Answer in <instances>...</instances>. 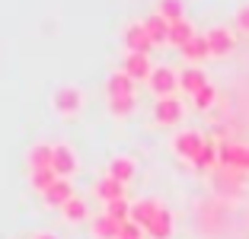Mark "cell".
I'll use <instances>...</instances> for the list:
<instances>
[{
	"label": "cell",
	"instance_id": "cell-1",
	"mask_svg": "<svg viewBox=\"0 0 249 239\" xmlns=\"http://www.w3.org/2000/svg\"><path fill=\"white\" fill-rule=\"evenodd\" d=\"M52 105H54V112H58L61 118L80 115V109H83V89H80V86H73V83H64V86L54 89Z\"/></svg>",
	"mask_w": 249,
	"mask_h": 239
},
{
	"label": "cell",
	"instance_id": "cell-2",
	"mask_svg": "<svg viewBox=\"0 0 249 239\" xmlns=\"http://www.w3.org/2000/svg\"><path fill=\"white\" fill-rule=\"evenodd\" d=\"M147 86H150V93H154L157 99H166V96H173L179 89V73L173 70V67L160 64V67H154V73H150V80H147Z\"/></svg>",
	"mask_w": 249,
	"mask_h": 239
},
{
	"label": "cell",
	"instance_id": "cell-3",
	"mask_svg": "<svg viewBox=\"0 0 249 239\" xmlns=\"http://www.w3.org/2000/svg\"><path fill=\"white\" fill-rule=\"evenodd\" d=\"M201 147H205V137H201L198 131H179L176 137H173V150H176V156L189 159V163H195V159H198Z\"/></svg>",
	"mask_w": 249,
	"mask_h": 239
},
{
	"label": "cell",
	"instance_id": "cell-4",
	"mask_svg": "<svg viewBox=\"0 0 249 239\" xmlns=\"http://www.w3.org/2000/svg\"><path fill=\"white\" fill-rule=\"evenodd\" d=\"M205 38H208V48H211V58H227L230 51L236 48V38H233V32H230L227 26H214V29H208Z\"/></svg>",
	"mask_w": 249,
	"mask_h": 239
},
{
	"label": "cell",
	"instance_id": "cell-5",
	"mask_svg": "<svg viewBox=\"0 0 249 239\" xmlns=\"http://www.w3.org/2000/svg\"><path fill=\"white\" fill-rule=\"evenodd\" d=\"M220 166L249 172V147H243V144H220Z\"/></svg>",
	"mask_w": 249,
	"mask_h": 239
},
{
	"label": "cell",
	"instance_id": "cell-6",
	"mask_svg": "<svg viewBox=\"0 0 249 239\" xmlns=\"http://www.w3.org/2000/svg\"><path fill=\"white\" fill-rule=\"evenodd\" d=\"M182 115H185V109H182V102H179L176 96L157 99V105H154L157 124H179V121H182Z\"/></svg>",
	"mask_w": 249,
	"mask_h": 239
},
{
	"label": "cell",
	"instance_id": "cell-7",
	"mask_svg": "<svg viewBox=\"0 0 249 239\" xmlns=\"http://www.w3.org/2000/svg\"><path fill=\"white\" fill-rule=\"evenodd\" d=\"M77 153H73V147L67 144H54V159H52V169L58 172V179H71L73 172H77Z\"/></svg>",
	"mask_w": 249,
	"mask_h": 239
},
{
	"label": "cell",
	"instance_id": "cell-8",
	"mask_svg": "<svg viewBox=\"0 0 249 239\" xmlns=\"http://www.w3.org/2000/svg\"><path fill=\"white\" fill-rule=\"evenodd\" d=\"M160 210H163V201H157V198H141V201H131V220L147 230V226L157 220Z\"/></svg>",
	"mask_w": 249,
	"mask_h": 239
},
{
	"label": "cell",
	"instance_id": "cell-9",
	"mask_svg": "<svg viewBox=\"0 0 249 239\" xmlns=\"http://www.w3.org/2000/svg\"><path fill=\"white\" fill-rule=\"evenodd\" d=\"M122 70L128 73V77L138 83V80H150V73H154V64H150V58L147 54H138V51H128L122 61Z\"/></svg>",
	"mask_w": 249,
	"mask_h": 239
},
{
	"label": "cell",
	"instance_id": "cell-10",
	"mask_svg": "<svg viewBox=\"0 0 249 239\" xmlns=\"http://www.w3.org/2000/svg\"><path fill=\"white\" fill-rule=\"evenodd\" d=\"M124 48H128V51H138V54H150L154 42H150V35H147L144 22H131V26L124 29Z\"/></svg>",
	"mask_w": 249,
	"mask_h": 239
},
{
	"label": "cell",
	"instance_id": "cell-11",
	"mask_svg": "<svg viewBox=\"0 0 249 239\" xmlns=\"http://www.w3.org/2000/svg\"><path fill=\"white\" fill-rule=\"evenodd\" d=\"M106 96H109V99L134 96V80L128 77L124 70H115V73H109V80H106Z\"/></svg>",
	"mask_w": 249,
	"mask_h": 239
},
{
	"label": "cell",
	"instance_id": "cell-12",
	"mask_svg": "<svg viewBox=\"0 0 249 239\" xmlns=\"http://www.w3.org/2000/svg\"><path fill=\"white\" fill-rule=\"evenodd\" d=\"M134 172H138V163H134L131 156H112L109 159V172L115 182H122V185H128V182L134 179Z\"/></svg>",
	"mask_w": 249,
	"mask_h": 239
},
{
	"label": "cell",
	"instance_id": "cell-13",
	"mask_svg": "<svg viewBox=\"0 0 249 239\" xmlns=\"http://www.w3.org/2000/svg\"><path fill=\"white\" fill-rule=\"evenodd\" d=\"M52 159H54V147H52V144H32V150L26 153L29 172H38V169H52Z\"/></svg>",
	"mask_w": 249,
	"mask_h": 239
},
{
	"label": "cell",
	"instance_id": "cell-14",
	"mask_svg": "<svg viewBox=\"0 0 249 239\" xmlns=\"http://www.w3.org/2000/svg\"><path fill=\"white\" fill-rule=\"evenodd\" d=\"M42 198H45V204H48V207H58V210H61V207H64V204L73 198V185H71V179H58V182H54V185L45 191Z\"/></svg>",
	"mask_w": 249,
	"mask_h": 239
},
{
	"label": "cell",
	"instance_id": "cell-15",
	"mask_svg": "<svg viewBox=\"0 0 249 239\" xmlns=\"http://www.w3.org/2000/svg\"><path fill=\"white\" fill-rule=\"evenodd\" d=\"M93 191H96V198L103 204H109V201H118V198H124V185L122 182H115L112 175H103V179L93 185Z\"/></svg>",
	"mask_w": 249,
	"mask_h": 239
},
{
	"label": "cell",
	"instance_id": "cell-16",
	"mask_svg": "<svg viewBox=\"0 0 249 239\" xmlns=\"http://www.w3.org/2000/svg\"><path fill=\"white\" fill-rule=\"evenodd\" d=\"M208 86V77L201 67H185L182 73H179V89H185L189 96H195L198 89H205Z\"/></svg>",
	"mask_w": 249,
	"mask_h": 239
},
{
	"label": "cell",
	"instance_id": "cell-17",
	"mask_svg": "<svg viewBox=\"0 0 249 239\" xmlns=\"http://www.w3.org/2000/svg\"><path fill=\"white\" fill-rule=\"evenodd\" d=\"M144 29H147V35H150V42H154V45H169V22L163 19L160 13L147 16Z\"/></svg>",
	"mask_w": 249,
	"mask_h": 239
},
{
	"label": "cell",
	"instance_id": "cell-18",
	"mask_svg": "<svg viewBox=\"0 0 249 239\" xmlns=\"http://www.w3.org/2000/svg\"><path fill=\"white\" fill-rule=\"evenodd\" d=\"M147 236L150 239H169L173 236V210L163 204V210L157 214V220L150 226H147Z\"/></svg>",
	"mask_w": 249,
	"mask_h": 239
},
{
	"label": "cell",
	"instance_id": "cell-19",
	"mask_svg": "<svg viewBox=\"0 0 249 239\" xmlns=\"http://www.w3.org/2000/svg\"><path fill=\"white\" fill-rule=\"evenodd\" d=\"M61 217H64L67 223H83V220L89 217V204L83 201L80 195H73L71 201H67L64 207H61Z\"/></svg>",
	"mask_w": 249,
	"mask_h": 239
},
{
	"label": "cell",
	"instance_id": "cell-20",
	"mask_svg": "<svg viewBox=\"0 0 249 239\" xmlns=\"http://www.w3.org/2000/svg\"><path fill=\"white\" fill-rule=\"evenodd\" d=\"M195 35H198V32H195V26H192L189 19H179V22H173V26H169V45H176L179 51H182Z\"/></svg>",
	"mask_w": 249,
	"mask_h": 239
},
{
	"label": "cell",
	"instance_id": "cell-21",
	"mask_svg": "<svg viewBox=\"0 0 249 239\" xmlns=\"http://www.w3.org/2000/svg\"><path fill=\"white\" fill-rule=\"evenodd\" d=\"M122 226L124 223L112 220L109 214H99V217L93 220V236L96 239H118V236H122Z\"/></svg>",
	"mask_w": 249,
	"mask_h": 239
},
{
	"label": "cell",
	"instance_id": "cell-22",
	"mask_svg": "<svg viewBox=\"0 0 249 239\" xmlns=\"http://www.w3.org/2000/svg\"><path fill=\"white\" fill-rule=\"evenodd\" d=\"M182 58L192 61V64H201L205 58H211V48H208V38L205 35H195L189 45L182 48Z\"/></svg>",
	"mask_w": 249,
	"mask_h": 239
},
{
	"label": "cell",
	"instance_id": "cell-23",
	"mask_svg": "<svg viewBox=\"0 0 249 239\" xmlns=\"http://www.w3.org/2000/svg\"><path fill=\"white\" fill-rule=\"evenodd\" d=\"M157 13L173 26V22L185 19V3H182V0H160V3H157Z\"/></svg>",
	"mask_w": 249,
	"mask_h": 239
},
{
	"label": "cell",
	"instance_id": "cell-24",
	"mask_svg": "<svg viewBox=\"0 0 249 239\" xmlns=\"http://www.w3.org/2000/svg\"><path fill=\"white\" fill-rule=\"evenodd\" d=\"M103 214H109V217H112V220H118V223H128V220H131V201H128V198L109 201Z\"/></svg>",
	"mask_w": 249,
	"mask_h": 239
},
{
	"label": "cell",
	"instance_id": "cell-25",
	"mask_svg": "<svg viewBox=\"0 0 249 239\" xmlns=\"http://www.w3.org/2000/svg\"><path fill=\"white\" fill-rule=\"evenodd\" d=\"M214 163H220V147L211 144V140H205V147H201V153H198V159H195V169H211Z\"/></svg>",
	"mask_w": 249,
	"mask_h": 239
},
{
	"label": "cell",
	"instance_id": "cell-26",
	"mask_svg": "<svg viewBox=\"0 0 249 239\" xmlns=\"http://www.w3.org/2000/svg\"><path fill=\"white\" fill-rule=\"evenodd\" d=\"M29 179H32V188L45 195V191L58 182V172H54V169H38V172H29Z\"/></svg>",
	"mask_w": 249,
	"mask_h": 239
},
{
	"label": "cell",
	"instance_id": "cell-27",
	"mask_svg": "<svg viewBox=\"0 0 249 239\" xmlns=\"http://www.w3.org/2000/svg\"><path fill=\"white\" fill-rule=\"evenodd\" d=\"M134 105H138V99L134 96H122V99H109V112L115 118H128L134 112Z\"/></svg>",
	"mask_w": 249,
	"mask_h": 239
},
{
	"label": "cell",
	"instance_id": "cell-28",
	"mask_svg": "<svg viewBox=\"0 0 249 239\" xmlns=\"http://www.w3.org/2000/svg\"><path fill=\"white\" fill-rule=\"evenodd\" d=\"M192 99H195V109H211L214 99H217V89H214L211 83H208V86H205V89H198V93L192 96Z\"/></svg>",
	"mask_w": 249,
	"mask_h": 239
},
{
	"label": "cell",
	"instance_id": "cell-29",
	"mask_svg": "<svg viewBox=\"0 0 249 239\" xmlns=\"http://www.w3.org/2000/svg\"><path fill=\"white\" fill-rule=\"evenodd\" d=\"M144 226H138V223H134V220H128V223H124L122 226V236H118V239H144Z\"/></svg>",
	"mask_w": 249,
	"mask_h": 239
},
{
	"label": "cell",
	"instance_id": "cell-30",
	"mask_svg": "<svg viewBox=\"0 0 249 239\" xmlns=\"http://www.w3.org/2000/svg\"><path fill=\"white\" fill-rule=\"evenodd\" d=\"M236 26H240L243 32H249V3H243V7L236 10Z\"/></svg>",
	"mask_w": 249,
	"mask_h": 239
},
{
	"label": "cell",
	"instance_id": "cell-31",
	"mask_svg": "<svg viewBox=\"0 0 249 239\" xmlns=\"http://www.w3.org/2000/svg\"><path fill=\"white\" fill-rule=\"evenodd\" d=\"M32 239H58V236H54V233H36Z\"/></svg>",
	"mask_w": 249,
	"mask_h": 239
}]
</instances>
